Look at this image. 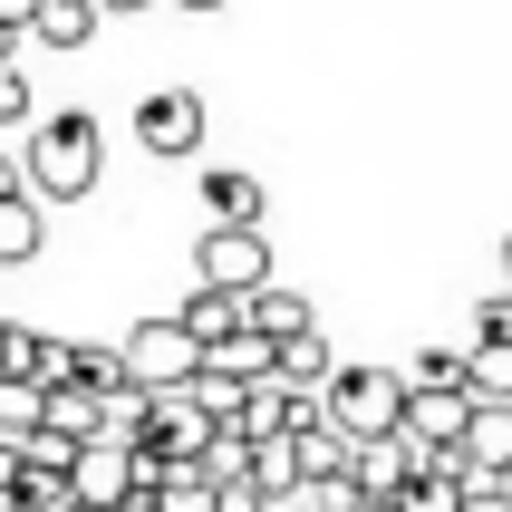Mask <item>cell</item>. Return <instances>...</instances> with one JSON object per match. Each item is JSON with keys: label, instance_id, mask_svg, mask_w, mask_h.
Returning <instances> with one entry per match:
<instances>
[{"label": "cell", "instance_id": "obj_1", "mask_svg": "<svg viewBox=\"0 0 512 512\" xmlns=\"http://www.w3.org/2000/svg\"><path fill=\"white\" fill-rule=\"evenodd\" d=\"M97 174H107V136H97L87 107H58V116L29 126V145H20V194L29 203H87Z\"/></svg>", "mask_w": 512, "mask_h": 512}, {"label": "cell", "instance_id": "obj_2", "mask_svg": "<svg viewBox=\"0 0 512 512\" xmlns=\"http://www.w3.org/2000/svg\"><path fill=\"white\" fill-rule=\"evenodd\" d=\"M397 416H406L397 368H339L329 387H319V426L348 435V445H377V435H397Z\"/></svg>", "mask_w": 512, "mask_h": 512}, {"label": "cell", "instance_id": "obj_3", "mask_svg": "<svg viewBox=\"0 0 512 512\" xmlns=\"http://www.w3.org/2000/svg\"><path fill=\"white\" fill-rule=\"evenodd\" d=\"M116 368H126V387L136 397H174V387H194V339L174 329V319H136L126 329V348H116Z\"/></svg>", "mask_w": 512, "mask_h": 512}, {"label": "cell", "instance_id": "obj_4", "mask_svg": "<svg viewBox=\"0 0 512 512\" xmlns=\"http://www.w3.org/2000/svg\"><path fill=\"white\" fill-rule=\"evenodd\" d=\"M194 290H223V300L271 290V242L261 232H203V281Z\"/></svg>", "mask_w": 512, "mask_h": 512}, {"label": "cell", "instance_id": "obj_5", "mask_svg": "<svg viewBox=\"0 0 512 512\" xmlns=\"http://www.w3.org/2000/svg\"><path fill=\"white\" fill-rule=\"evenodd\" d=\"M136 145L165 165V155H194L203 145V97L194 87H155V97H136Z\"/></svg>", "mask_w": 512, "mask_h": 512}, {"label": "cell", "instance_id": "obj_6", "mask_svg": "<svg viewBox=\"0 0 512 512\" xmlns=\"http://www.w3.org/2000/svg\"><path fill=\"white\" fill-rule=\"evenodd\" d=\"M203 445H213V426H203V406L174 387V397H145V445L136 455H155V464H194Z\"/></svg>", "mask_w": 512, "mask_h": 512}, {"label": "cell", "instance_id": "obj_7", "mask_svg": "<svg viewBox=\"0 0 512 512\" xmlns=\"http://www.w3.org/2000/svg\"><path fill=\"white\" fill-rule=\"evenodd\" d=\"M68 493H78L87 512H126V503H136V455H126V445H78Z\"/></svg>", "mask_w": 512, "mask_h": 512}, {"label": "cell", "instance_id": "obj_8", "mask_svg": "<svg viewBox=\"0 0 512 512\" xmlns=\"http://www.w3.org/2000/svg\"><path fill=\"white\" fill-rule=\"evenodd\" d=\"M464 426H474V397H406V416H397V435L406 445H426V455H455L464 445Z\"/></svg>", "mask_w": 512, "mask_h": 512}, {"label": "cell", "instance_id": "obj_9", "mask_svg": "<svg viewBox=\"0 0 512 512\" xmlns=\"http://www.w3.org/2000/svg\"><path fill=\"white\" fill-rule=\"evenodd\" d=\"M184 339H194V358H213V348H232L242 339V300H223V290H194L184 310H165Z\"/></svg>", "mask_w": 512, "mask_h": 512}, {"label": "cell", "instance_id": "obj_10", "mask_svg": "<svg viewBox=\"0 0 512 512\" xmlns=\"http://www.w3.org/2000/svg\"><path fill=\"white\" fill-rule=\"evenodd\" d=\"M203 213H213V232H261V174L242 165L203 174Z\"/></svg>", "mask_w": 512, "mask_h": 512}, {"label": "cell", "instance_id": "obj_11", "mask_svg": "<svg viewBox=\"0 0 512 512\" xmlns=\"http://www.w3.org/2000/svg\"><path fill=\"white\" fill-rule=\"evenodd\" d=\"M242 329H252V339H271V348H290L300 329H319V319H310V300H300V290L271 281V290H252V300H242Z\"/></svg>", "mask_w": 512, "mask_h": 512}, {"label": "cell", "instance_id": "obj_12", "mask_svg": "<svg viewBox=\"0 0 512 512\" xmlns=\"http://www.w3.org/2000/svg\"><path fill=\"white\" fill-rule=\"evenodd\" d=\"M271 377H281V387H300V397H319V387L339 377V358H329V339H319V329H300V339L271 358Z\"/></svg>", "mask_w": 512, "mask_h": 512}, {"label": "cell", "instance_id": "obj_13", "mask_svg": "<svg viewBox=\"0 0 512 512\" xmlns=\"http://www.w3.org/2000/svg\"><path fill=\"white\" fill-rule=\"evenodd\" d=\"M397 512H464V474H455V455H426V474L397 493Z\"/></svg>", "mask_w": 512, "mask_h": 512}, {"label": "cell", "instance_id": "obj_14", "mask_svg": "<svg viewBox=\"0 0 512 512\" xmlns=\"http://www.w3.org/2000/svg\"><path fill=\"white\" fill-rule=\"evenodd\" d=\"M194 474H203V484H213V493L252 484V445H242V435H232V426H213V445H203V455H194Z\"/></svg>", "mask_w": 512, "mask_h": 512}, {"label": "cell", "instance_id": "obj_15", "mask_svg": "<svg viewBox=\"0 0 512 512\" xmlns=\"http://www.w3.org/2000/svg\"><path fill=\"white\" fill-rule=\"evenodd\" d=\"M464 397L474 406H512V348H464Z\"/></svg>", "mask_w": 512, "mask_h": 512}, {"label": "cell", "instance_id": "obj_16", "mask_svg": "<svg viewBox=\"0 0 512 512\" xmlns=\"http://www.w3.org/2000/svg\"><path fill=\"white\" fill-rule=\"evenodd\" d=\"M406 397H455L464 387V348H416V368L397 377Z\"/></svg>", "mask_w": 512, "mask_h": 512}, {"label": "cell", "instance_id": "obj_17", "mask_svg": "<svg viewBox=\"0 0 512 512\" xmlns=\"http://www.w3.org/2000/svg\"><path fill=\"white\" fill-rule=\"evenodd\" d=\"M20 261H39V203L10 194L0 203V271H20Z\"/></svg>", "mask_w": 512, "mask_h": 512}, {"label": "cell", "instance_id": "obj_18", "mask_svg": "<svg viewBox=\"0 0 512 512\" xmlns=\"http://www.w3.org/2000/svg\"><path fill=\"white\" fill-rule=\"evenodd\" d=\"M87 29H97V10H87V0H39L29 39H49V49H87Z\"/></svg>", "mask_w": 512, "mask_h": 512}, {"label": "cell", "instance_id": "obj_19", "mask_svg": "<svg viewBox=\"0 0 512 512\" xmlns=\"http://www.w3.org/2000/svg\"><path fill=\"white\" fill-rule=\"evenodd\" d=\"M39 426L68 435V445H97V397H87V387H58V397L39 406Z\"/></svg>", "mask_w": 512, "mask_h": 512}, {"label": "cell", "instance_id": "obj_20", "mask_svg": "<svg viewBox=\"0 0 512 512\" xmlns=\"http://www.w3.org/2000/svg\"><path fill=\"white\" fill-rule=\"evenodd\" d=\"M39 387H29V377H0V445H29V435H39Z\"/></svg>", "mask_w": 512, "mask_h": 512}, {"label": "cell", "instance_id": "obj_21", "mask_svg": "<svg viewBox=\"0 0 512 512\" xmlns=\"http://www.w3.org/2000/svg\"><path fill=\"white\" fill-rule=\"evenodd\" d=\"M290 455H300V484H319V474H348V435L300 426V435H290Z\"/></svg>", "mask_w": 512, "mask_h": 512}, {"label": "cell", "instance_id": "obj_22", "mask_svg": "<svg viewBox=\"0 0 512 512\" xmlns=\"http://www.w3.org/2000/svg\"><path fill=\"white\" fill-rule=\"evenodd\" d=\"M184 397L203 406V426H232V416H242V387H232L223 368H194V387H184Z\"/></svg>", "mask_w": 512, "mask_h": 512}, {"label": "cell", "instance_id": "obj_23", "mask_svg": "<svg viewBox=\"0 0 512 512\" xmlns=\"http://www.w3.org/2000/svg\"><path fill=\"white\" fill-rule=\"evenodd\" d=\"M474 348H512V290H493L474 310Z\"/></svg>", "mask_w": 512, "mask_h": 512}, {"label": "cell", "instance_id": "obj_24", "mask_svg": "<svg viewBox=\"0 0 512 512\" xmlns=\"http://www.w3.org/2000/svg\"><path fill=\"white\" fill-rule=\"evenodd\" d=\"M29 368V329H10V319H0V377H20Z\"/></svg>", "mask_w": 512, "mask_h": 512}, {"label": "cell", "instance_id": "obj_25", "mask_svg": "<svg viewBox=\"0 0 512 512\" xmlns=\"http://www.w3.org/2000/svg\"><path fill=\"white\" fill-rule=\"evenodd\" d=\"M0 116H10V126L29 116V78H20V68H0Z\"/></svg>", "mask_w": 512, "mask_h": 512}, {"label": "cell", "instance_id": "obj_26", "mask_svg": "<svg viewBox=\"0 0 512 512\" xmlns=\"http://www.w3.org/2000/svg\"><path fill=\"white\" fill-rule=\"evenodd\" d=\"M213 512H271V503H261L252 484H232V493H213Z\"/></svg>", "mask_w": 512, "mask_h": 512}, {"label": "cell", "instance_id": "obj_27", "mask_svg": "<svg viewBox=\"0 0 512 512\" xmlns=\"http://www.w3.org/2000/svg\"><path fill=\"white\" fill-rule=\"evenodd\" d=\"M29 20H39V0H0V29H20V39H29Z\"/></svg>", "mask_w": 512, "mask_h": 512}, {"label": "cell", "instance_id": "obj_28", "mask_svg": "<svg viewBox=\"0 0 512 512\" xmlns=\"http://www.w3.org/2000/svg\"><path fill=\"white\" fill-rule=\"evenodd\" d=\"M464 512H512V503H503V493H464Z\"/></svg>", "mask_w": 512, "mask_h": 512}, {"label": "cell", "instance_id": "obj_29", "mask_svg": "<svg viewBox=\"0 0 512 512\" xmlns=\"http://www.w3.org/2000/svg\"><path fill=\"white\" fill-rule=\"evenodd\" d=\"M87 10H97V20H107V10H155V0H87Z\"/></svg>", "mask_w": 512, "mask_h": 512}, {"label": "cell", "instance_id": "obj_30", "mask_svg": "<svg viewBox=\"0 0 512 512\" xmlns=\"http://www.w3.org/2000/svg\"><path fill=\"white\" fill-rule=\"evenodd\" d=\"M10 194H20V165H10V155H0V203H10Z\"/></svg>", "mask_w": 512, "mask_h": 512}, {"label": "cell", "instance_id": "obj_31", "mask_svg": "<svg viewBox=\"0 0 512 512\" xmlns=\"http://www.w3.org/2000/svg\"><path fill=\"white\" fill-rule=\"evenodd\" d=\"M174 10H194V20H213V10H223V0H174Z\"/></svg>", "mask_w": 512, "mask_h": 512}, {"label": "cell", "instance_id": "obj_32", "mask_svg": "<svg viewBox=\"0 0 512 512\" xmlns=\"http://www.w3.org/2000/svg\"><path fill=\"white\" fill-rule=\"evenodd\" d=\"M503 290H512V242H503Z\"/></svg>", "mask_w": 512, "mask_h": 512}, {"label": "cell", "instance_id": "obj_33", "mask_svg": "<svg viewBox=\"0 0 512 512\" xmlns=\"http://www.w3.org/2000/svg\"><path fill=\"white\" fill-rule=\"evenodd\" d=\"M0 512H10V503H0Z\"/></svg>", "mask_w": 512, "mask_h": 512}]
</instances>
